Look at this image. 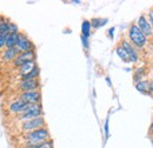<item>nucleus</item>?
Masks as SVG:
<instances>
[{
    "label": "nucleus",
    "instance_id": "28",
    "mask_svg": "<svg viewBox=\"0 0 153 148\" xmlns=\"http://www.w3.org/2000/svg\"><path fill=\"white\" fill-rule=\"evenodd\" d=\"M150 130H151V132H153V121H152V124H151V127H150Z\"/></svg>",
    "mask_w": 153,
    "mask_h": 148
},
{
    "label": "nucleus",
    "instance_id": "23",
    "mask_svg": "<svg viewBox=\"0 0 153 148\" xmlns=\"http://www.w3.org/2000/svg\"><path fill=\"white\" fill-rule=\"evenodd\" d=\"M149 21H150V24H151V26L153 28V10L149 13Z\"/></svg>",
    "mask_w": 153,
    "mask_h": 148
},
{
    "label": "nucleus",
    "instance_id": "11",
    "mask_svg": "<svg viewBox=\"0 0 153 148\" xmlns=\"http://www.w3.org/2000/svg\"><path fill=\"white\" fill-rule=\"evenodd\" d=\"M26 102H24L22 100H16V101H13L12 104H10V106H8V111L11 112V113H13V114H18L19 115L21 112L25 110V107H26Z\"/></svg>",
    "mask_w": 153,
    "mask_h": 148
},
{
    "label": "nucleus",
    "instance_id": "5",
    "mask_svg": "<svg viewBox=\"0 0 153 148\" xmlns=\"http://www.w3.org/2000/svg\"><path fill=\"white\" fill-rule=\"evenodd\" d=\"M45 126V120L42 116L37 118V119H32V120H27V121H24L21 124V130L24 132H32V130H39V128H42Z\"/></svg>",
    "mask_w": 153,
    "mask_h": 148
},
{
    "label": "nucleus",
    "instance_id": "27",
    "mask_svg": "<svg viewBox=\"0 0 153 148\" xmlns=\"http://www.w3.org/2000/svg\"><path fill=\"white\" fill-rule=\"evenodd\" d=\"M113 31H114V28H111V30L108 31V32H110V36H111V37L113 36Z\"/></svg>",
    "mask_w": 153,
    "mask_h": 148
},
{
    "label": "nucleus",
    "instance_id": "1",
    "mask_svg": "<svg viewBox=\"0 0 153 148\" xmlns=\"http://www.w3.org/2000/svg\"><path fill=\"white\" fill-rule=\"evenodd\" d=\"M42 115V108L40 104H27L25 110L18 115L19 121H27L32 119H37Z\"/></svg>",
    "mask_w": 153,
    "mask_h": 148
},
{
    "label": "nucleus",
    "instance_id": "17",
    "mask_svg": "<svg viewBox=\"0 0 153 148\" xmlns=\"http://www.w3.org/2000/svg\"><path fill=\"white\" fill-rule=\"evenodd\" d=\"M117 54H118V56L124 61V62H131V60H130V56L127 54V52L121 47V46H118L117 47Z\"/></svg>",
    "mask_w": 153,
    "mask_h": 148
},
{
    "label": "nucleus",
    "instance_id": "24",
    "mask_svg": "<svg viewBox=\"0 0 153 148\" xmlns=\"http://www.w3.org/2000/svg\"><path fill=\"white\" fill-rule=\"evenodd\" d=\"M7 21H8L7 19L5 18L4 16H1V14H0V26H1V25H4V24H6Z\"/></svg>",
    "mask_w": 153,
    "mask_h": 148
},
{
    "label": "nucleus",
    "instance_id": "25",
    "mask_svg": "<svg viewBox=\"0 0 153 148\" xmlns=\"http://www.w3.org/2000/svg\"><path fill=\"white\" fill-rule=\"evenodd\" d=\"M82 42H84V46H85V47H88V44H87V38L82 37Z\"/></svg>",
    "mask_w": 153,
    "mask_h": 148
},
{
    "label": "nucleus",
    "instance_id": "26",
    "mask_svg": "<svg viewBox=\"0 0 153 148\" xmlns=\"http://www.w3.org/2000/svg\"><path fill=\"white\" fill-rule=\"evenodd\" d=\"M150 92L153 93V81L150 82Z\"/></svg>",
    "mask_w": 153,
    "mask_h": 148
},
{
    "label": "nucleus",
    "instance_id": "22",
    "mask_svg": "<svg viewBox=\"0 0 153 148\" xmlns=\"http://www.w3.org/2000/svg\"><path fill=\"white\" fill-rule=\"evenodd\" d=\"M8 34H0V50L2 47H6V40Z\"/></svg>",
    "mask_w": 153,
    "mask_h": 148
},
{
    "label": "nucleus",
    "instance_id": "6",
    "mask_svg": "<svg viewBox=\"0 0 153 148\" xmlns=\"http://www.w3.org/2000/svg\"><path fill=\"white\" fill-rule=\"evenodd\" d=\"M40 82L38 79H28V80H21L18 84V90L21 93L25 92H33L39 91Z\"/></svg>",
    "mask_w": 153,
    "mask_h": 148
},
{
    "label": "nucleus",
    "instance_id": "13",
    "mask_svg": "<svg viewBox=\"0 0 153 148\" xmlns=\"http://www.w3.org/2000/svg\"><path fill=\"white\" fill-rule=\"evenodd\" d=\"M19 54V52L17 51V48L14 47V48H7L5 52H4V60L6 61V62H13L14 60H16V58L18 56Z\"/></svg>",
    "mask_w": 153,
    "mask_h": 148
},
{
    "label": "nucleus",
    "instance_id": "18",
    "mask_svg": "<svg viewBox=\"0 0 153 148\" xmlns=\"http://www.w3.org/2000/svg\"><path fill=\"white\" fill-rule=\"evenodd\" d=\"M106 22H107V19L94 18L91 20V25H92V27H94V28H99V27L104 26Z\"/></svg>",
    "mask_w": 153,
    "mask_h": 148
},
{
    "label": "nucleus",
    "instance_id": "29",
    "mask_svg": "<svg viewBox=\"0 0 153 148\" xmlns=\"http://www.w3.org/2000/svg\"><path fill=\"white\" fill-rule=\"evenodd\" d=\"M152 134H153V132H152Z\"/></svg>",
    "mask_w": 153,
    "mask_h": 148
},
{
    "label": "nucleus",
    "instance_id": "3",
    "mask_svg": "<svg viewBox=\"0 0 153 148\" xmlns=\"http://www.w3.org/2000/svg\"><path fill=\"white\" fill-rule=\"evenodd\" d=\"M25 139H26V142H30V144H33V145L38 146L39 144L50 140V132L45 127H42V128H39V130L28 132L25 135Z\"/></svg>",
    "mask_w": 153,
    "mask_h": 148
},
{
    "label": "nucleus",
    "instance_id": "4",
    "mask_svg": "<svg viewBox=\"0 0 153 148\" xmlns=\"http://www.w3.org/2000/svg\"><path fill=\"white\" fill-rule=\"evenodd\" d=\"M16 48H17V51L19 53H24V52L34 51V45H33V42L26 37L24 33H19V36H18V42H17Z\"/></svg>",
    "mask_w": 153,
    "mask_h": 148
},
{
    "label": "nucleus",
    "instance_id": "2",
    "mask_svg": "<svg viewBox=\"0 0 153 148\" xmlns=\"http://www.w3.org/2000/svg\"><path fill=\"white\" fill-rule=\"evenodd\" d=\"M128 38L131 40V44L137 48H143L147 42V38L145 37V34L140 31V28L138 27L137 24H133V25L130 26Z\"/></svg>",
    "mask_w": 153,
    "mask_h": 148
},
{
    "label": "nucleus",
    "instance_id": "21",
    "mask_svg": "<svg viewBox=\"0 0 153 148\" xmlns=\"http://www.w3.org/2000/svg\"><path fill=\"white\" fill-rule=\"evenodd\" d=\"M37 148H53V142L51 140H47V141H44L41 144H39Z\"/></svg>",
    "mask_w": 153,
    "mask_h": 148
},
{
    "label": "nucleus",
    "instance_id": "14",
    "mask_svg": "<svg viewBox=\"0 0 153 148\" xmlns=\"http://www.w3.org/2000/svg\"><path fill=\"white\" fill-rule=\"evenodd\" d=\"M18 36H19V32L18 33H10L7 36V40H6V48H14L17 46V42H18Z\"/></svg>",
    "mask_w": 153,
    "mask_h": 148
},
{
    "label": "nucleus",
    "instance_id": "16",
    "mask_svg": "<svg viewBox=\"0 0 153 148\" xmlns=\"http://www.w3.org/2000/svg\"><path fill=\"white\" fill-rule=\"evenodd\" d=\"M91 21L88 20H84L82 21V25H81V32H82V37L84 38H88L91 34Z\"/></svg>",
    "mask_w": 153,
    "mask_h": 148
},
{
    "label": "nucleus",
    "instance_id": "9",
    "mask_svg": "<svg viewBox=\"0 0 153 148\" xmlns=\"http://www.w3.org/2000/svg\"><path fill=\"white\" fill-rule=\"evenodd\" d=\"M138 27L140 28V31L145 34V37L150 38L153 36V28L152 26H151V24H150V21L146 19V17H144V16H141L140 18L138 19Z\"/></svg>",
    "mask_w": 153,
    "mask_h": 148
},
{
    "label": "nucleus",
    "instance_id": "15",
    "mask_svg": "<svg viewBox=\"0 0 153 148\" xmlns=\"http://www.w3.org/2000/svg\"><path fill=\"white\" fill-rule=\"evenodd\" d=\"M135 88H137L138 92L147 94V93L150 92V82L146 81V80H141V81L135 84Z\"/></svg>",
    "mask_w": 153,
    "mask_h": 148
},
{
    "label": "nucleus",
    "instance_id": "8",
    "mask_svg": "<svg viewBox=\"0 0 153 148\" xmlns=\"http://www.w3.org/2000/svg\"><path fill=\"white\" fill-rule=\"evenodd\" d=\"M19 99L22 100L26 104H40L41 100V93L39 91H33V92H25L20 93Z\"/></svg>",
    "mask_w": 153,
    "mask_h": 148
},
{
    "label": "nucleus",
    "instance_id": "19",
    "mask_svg": "<svg viewBox=\"0 0 153 148\" xmlns=\"http://www.w3.org/2000/svg\"><path fill=\"white\" fill-rule=\"evenodd\" d=\"M143 75H144V68L143 67H140V68H138L137 71H135V73H134V82L137 84V82H139V81H141V78H143Z\"/></svg>",
    "mask_w": 153,
    "mask_h": 148
},
{
    "label": "nucleus",
    "instance_id": "12",
    "mask_svg": "<svg viewBox=\"0 0 153 148\" xmlns=\"http://www.w3.org/2000/svg\"><path fill=\"white\" fill-rule=\"evenodd\" d=\"M36 67H37L36 61L26 62V64H24L22 66H20L19 68H18V73H19L20 76H25V75H27L28 73H31Z\"/></svg>",
    "mask_w": 153,
    "mask_h": 148
},
{
    "label": "nucleus",
    "instance_id": "20",
    "mask_svg": "<svg viewBox=\"0 0 153 148\" xmlns=\"http://www.w3.org/2000/svg\"><path fill=\"white\" fill-rule=\"evenodd\" d=\"M10 33H18V26L12 21H8V34Z\"/></svg>",
    "mask_w": 153,
    "mask_h": 148
},
{
    "label": "nucleus",
    "instance_id": "10",
    "mask_svg": "<svg viewBox=\"0 0 153 148\" xmlns=\"http://www.w3.org/2000/svg\"><path fill=\"white\" fill-rule=\"evenodd\" d=\"M120 46L127 52V54L130 56V60H131V62H137L138 61V52H137V50H135V47H134L133 45L130 42V41H127V40H123L121 41V44H120Z\"/></svg>",
    "mask_w": 153,
    "mask_h": 148
},
{
    "label": "nucleus",
    "instance_id": "7",
    "mask_svg": "<svg viewBox=\"0 0 153 148\" xmlns=\"http://www.w3.org/2000/svg\"><path fill=\"white\" fill-rule=\"evenodd\" d=\"M30 61H36V53L34 51H30V52H24V53H19L18 56L16 58V60L12 62L14 67L19 68L20 66H22L26 62Z\"/></svg>",
    "mask_w": 153,
    "mask_h": 148
}]
</instances>
